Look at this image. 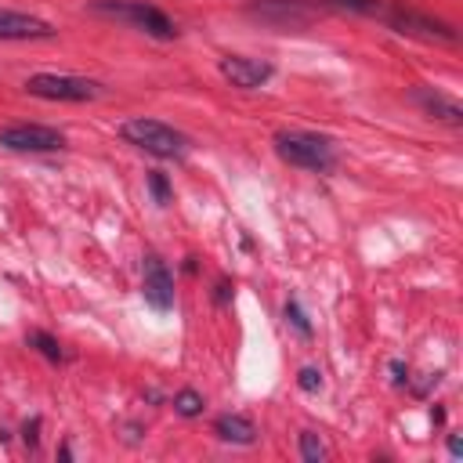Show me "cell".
<instances>
[{"instance_id": "cell-21", "label": "cell", "mask_w": 463, "mask_h": 463, "mask_svg": "<svg viewBox=\"0 0 463 463\" xmlns=\"http://www.w3.org/2000/svg\"><path fill=\"white\" fill-rule=\"evenodd\" d=\"M36 427H40V420L25 423V441H29V445H36V438H40V434H36Z\"/></svg>"}, {"instance_id": "cell-20", "label": "cell", "mask_w": 463, "mask_h": 463, "mask_svg": "<svg viewBox=\"0 0 463 463\" xmlns=\"http://www.w3.org/2000/svg\"><path fill=\"white\" fill-rule=\"evenodd\" d=\"M391 373H394V383H405L409 380V369L402 362H391Z\"/></svg>"}, {"instance_id": "cell-17", "label": "cell", "mask_w": 463, "mask_h": 463, "mask_svg": "<svg viewBox=\"0 0 463 463\" xmlns=\"http://www.w3.org/2000/svg\"><path fill=\"white\" fill-rule=\"evenodd\" d=\"M297 387L307 391V394H318V391H322V373L311 369V365H304V369L297 373Z\"/></svg>"}, {"instance_id": "cell-10", "label": "cell", "mask_w": 463, "mask_h": 463, "mask_svg": "<svg viewBox=\"0 0 463 463\" xmlns=\"http://www.w3.org/2000/svg\"><path fill=\"white\" fill-rule=\"evenodd\" d=\"M213 434L221 441H232V445H253L257 441V427L246 420V416H235V412H224L213 420Z\"/></svg>"}, {"instance_id": "cell-18", "label": "cell", "mask_w": 463, "mask_h": 463, "mask_svg": "<svg viewBox=\"0 0 463 463\" xmlns=\"http://www.w3.org/2000/svg\"><path fill=\"white\" fill-rule=\"evenodd\" d=\"M148 188H152V195H156V203H159V206H166V203H170V184H166V177H163L159 170H152V174H148Z\"/></svg>"}, {"instance_id": "cell-3", "label": "cell", "mask_w": 463, "mask_h": 463, "mask_svg": "<svg viewBox=\"0 0 463 463\" xmlns=\"http://www.w3.org/2000/svg\"><path fill=\"white\" fill-rule=\"evenodd\" d=\"M90 7L98 14H112V18H123L130 22L134 29L156 36V40H174L177 36V25L170 14H163L159 7L145 4V0H90Z\"/></svg>"}, {"instance_id": "cell-14", "label": "cell", "mask_w": 463, "mask_h": 463, "mask_svg": "<svg viewBox=\"0 0 463 463\" xmlns=\"http://www.w3.org/2000/svg\"><path fill=\"white\" fill-rule=\"evenodd\" d=\"M174 409H177L181 416H199V412H203V394L192 391V387H184V391L174 394Z\"/></svg>"}, {"instance_id": "cell-11", "label": "cell", "mask_w": 463, "mask_h": 463, "mask_svg": "<svg viewBox=\"0 0 463 463\" xmlns=\"http://www.w3.org/2000/svg\"><path fill=\"white\" fill-rule=\"evenodd\" d=\"M416 101L423 105V112L430 116V119H445V123H452V127H459L463 123V109L452 101V98H445V94H430V90H420L416 94Z\"/></svg>"}, {"instance_id": "cell-4", "label": "cell", "mask_w": 463, "mask_h": 463, "mask_svg": "<svg viewBox=\"0 0 463 463\" xmlns=\"http://www.w3.org/2000/svg\"><path fill=\"white\" fill-rule=\"evenodd\" d=\"M25 90L43 101H94L101 94L98 80L87 76H65V72H36L25 80Z\"/></svg>"}, {"instance_id": "cell-13", "label": "cell", "mask_w": 463, "mask_h": 463, "mask_svg": "<svg viewBox=\"0 0 463 463\" xmlns=\"http://www.w3.org/2000/svg\"><path fill=\"white\" fill-rule=\"evenodd\" d=\"M25 344H29V347H36V351H40L47 362H61V358H65L61 344H58L51 333H43V329H33V333L25 336Z\"/></svg>"}, {"instance_id": "cell-8", "label": "cell", "mask_w": 463, "mask_h": 463, "mask_svg": "<svg viewBox=\"0 0 463 463\" xmlns=\"http://www.w3.org/2000/svg\"><path fill=\"white\" fill-rule=\"evenodd\" d=\"M141 293L156 311H170L174 307V275L166 271V264L159 257H145V279H141Z\"/></svg>"}, {"instance_id": "cell-19", "label": "cell", "mask_w": 463, "mask_h": 463, "mask_svg": "<svg viewBox=\"0 0 463 463\" xmlns=\"http://www.w3.org/2000/svg\"><path fill=\"white\" fill-rule=\"evenodd\" d=\"M336 7H347V11H358V14H376L380 11V0H329Z\"/></svg>"}, {"instance_id": "cell-16", "label": "cell", "mask_w": 463, "mask_h": 463, "mask_svg": "<svg viewBox=\"0 0 463 463\" xmlns=\"http://www.w3.org/2000/svg\"><path fill=\"white\" fill-rule=\"evenodd\" d=\"M286 322H289L300 336H311V322H307V315L300 311V304H297V300H286Z\"/></svg>"}, {"instance_id": "cell-12", "label": "cell", "mask_w": 463, "mask_h": 463, "mask_svg": "<svg viewBox=\"0 0 463 463\" xmlns=\"http://www.w3.org/2000/svg\"><path fill=\"white\" fill-rule=\"evenodd\" d=\"M253 14H264V18H275V22H304V4L300 0H260L253 7Z\"/></svg>"}, {"instance_id": "cell-23", "label": "cell", "mask_w": 463, "mask_h": 463, "mask_svg": "<svg viewBox=\"0 0 463 463\" xmlns=\"http://www.w3.org/2000/svg\"><path fill=\"white\" fill-rule=\"evenodd\" d=\"M449 452H452V456H459V452H463V445H459V438H456V434L449 438Z\"/></svg>"}, {"instance_id": "cell-9", "label": "cell", "mask_w": 463, "mask_h": 463, "mask_svg": "<svg viewBox=\"0 0 463 463\" xmlns=\"http://www.w3.org/2000/svg\"><path fill=\"white\" fill-rule=\"evenodd\" d=\"M54 25L25 14V11H0V40H51Z\"/></svg>"}, {"instance_id": "cell-1", "label": "cell", "mask_w": 463, "mask_h": 463, "mask_svg": "<svg viewBox=\"0 0 463 463\" xmlns=\"http://www.w3.org/2000/svg\"><path fill=\"white\" fill-rule=\"evenodd\" d=\"M119 134H123V141H130L134 148H141V152H148V156H159V159H181V156H188V145H192L181 130H174L170 123L152 119V116L123 119V123H119Z\"/></svg>"}, {"instance_id": "cell-2", "label": "cell", "mask_w": 463, "mask_h": 463, "mask_svg": "<svg viewBox=\"0 0 463 463\" xmlns=\"http://www.w3.org/2000/svg\"><path fill=\"white\" fill-rule=\"evenodd\" d=\"M275 152H279L282 163L300 166V170H315V174H326L336 163L333 141L322 137V134H311V130H279L275 134Z\"/></svg>"}, {"instance_id": "cell-15", "label": "cell", "mask_w": 463, "mask_h": 463, "mask_svg": "<svg viewBox=\"0 0 463 463\" xmlns=\"http://www.w3.org/2000/svg\"><path fill=\"white\" fill-rule=\"evenodd\" d=\"M300 456H304L307 463H318V459L326 456V445L318 441V434H311V430H300Z\"/></svg>"}, {"instance_id": "cell-6", "label": "cell", "mask_w": 463, "mask_h": 463, "mask_svg": "<svg viewBox=\"0 0 463 463\" xmlns=\"http://www.w3.org/2000/svg\"><path fill=\"white\" fill-rule=\"evenodd\" d=\"M217 69H221V76H224L232 87H239V90H257V87H264V83L271 80V72H275L268 61L246 58V54H224Z\"/></svg>"}, {"instance_id": "cell-7", "label": "cell", "mask_w": 463, "mask_h": 463, "mask_svg": "<svg viewBox=\"0 0 463 463\" xmlns=\"http://www.w3.org/2000/svg\"><path fill=\"white\" fill-rule=\"evenodd\" d=\"M387 25H391L394 33H402V36H420V40H445V43H452V40H456V33H452L445 22H438V18H427V14H420V11H405V7H394V11L387 14Z\"/></svg>"}, {"instance_id": "cell-5", "label": "cell", "mask_w": 463, "mask_h": 463, "mask_svg": "<svg viewBox=\"0 0 463 463\" xmlns=\"http://www.w3.org/2000/svg\"><path fill=\"white\" fill-rule=\"evenodd\" d=\"M0 145L11 152H58L65 145V134L43 123H14L0 130Z\"/></svg>"}, {"instance_id": "cell-22", "label": "cell", "mask_w": 463, "mask_h": 463, "mask_svg": "<svg viewBox=\"0 0 463 463\" xmlns=\"http://www.w3.org/2000/svg\"><path fill=\"white\" fill-rule=\"evenodd\" d=\"M228 289H232L228 282H217V304H228Z\"/></svg>"}]
</instances>
